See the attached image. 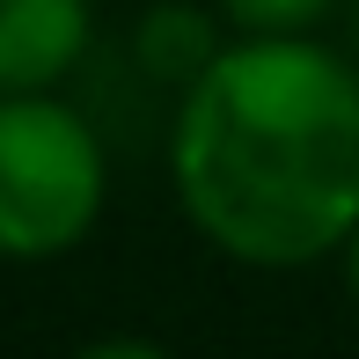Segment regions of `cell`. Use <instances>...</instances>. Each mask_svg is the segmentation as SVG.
<instances>
[{
  "label": "cell",
  "mask_w": 359,
  "mask_h": 359,
  "mask_svg": "<svg viewBox=\"0 0 359 359\" xmlns=\"http://www.w3.org/2000/svg\"><path fill=\"white\" fill-rule=\"evenodd\" d=\"M74 359H169L154 345V337H95V345H81Z\"/></svg>",
  "instance_id": "8992f818"
},
{
  "label": "cell",
  "mask_w": 359,
  "mask_h": 359,
  "mask_svg": "<svg viewBox=\"0 0 359 359\" xmlns=\"http://www.w3.org/2000/svg\"><path fill=\"white\" fill-rule=\"evenodd\" d=\"M235 37H308L337 0H213Z\"/></svg>",
  "instance_id": "5b68a950"
},
{
  "label": "cell",
  "mask_w": 359,
  "mask_h": 359,
  "mask_svg": "<svg viewBox=\"0 0 359 359\" xmlns=\"http://www.w3.org/2000/svg\"><path fill=\"white\" fill-rule=\"evenodd\" d=\"M110 198V154L103 133L67 103L44 95H0V257L8 264H52Z\"/></svg>",
  "instance_id": "7a4b0ae2"
},
{
  "label": "cell",
  "mask_w": 359,
  "mask_h": 359,
  "mask_svg": "<svg viewBox=\"0 0 359 359\" xmlns=\"http://www.w3.org/2000/svg\"><path fill=\"white\" fill-rule=\"evenodd\" d=\"M337 257H345V286H352V301H359V227L345 235V250H337Z\"/></svg>",
  "instance_id": "52a82bcc"
},
{
  "label": "cell",
  "mask_w": 359,
  "mask_h": 359,
  "mask_svg": "<svg viewBox=\"0 0 359 359\" xmlns=\"http://www.w3.org/2000/svg\"><path fill=\"white\" fill-rule=\"evenodd\" d=\"M184 220L250 271L337 257L359 227V67L316 37H227L169 133Z\"/></svg>",
  "instance_id": "6da1fadb"
},
{
  "label": "cell",
  "mask_w": 359,
  "mask_h": 359,
  "mask_svg": "<svg viewBox=\"0 0 359 359\" xmlns=\"http://www.w3.org/2000/svg\"><path fill=\"white\" fill-rule=\"evenodd\" d=\"M95 37L88 0H0V95L59 88Z\"/></svg>",
  "instance_id": "3957f363"
},
{
  "label": "cell",
  "mask_w": 359,
  "mask_h": 359,
  "mask_svg": "<svg viewBox=\"0 0 359 359\" xmlns=\"http://www.w3.org/2000/svg\"><path fill=\"white\" fill-rule=\"evenodd\" d=\"M352 67H359V0H352Z\"/></svg>",
  "instance_id": "ba28073f"
},
{
  "label": "cell",
  "mask_w": 359,
  "mask_h": 359,
  "mask_svg": "<svg viewBox=\"0 0 359 359\" xmlns=\"http://www.w3.org/2000/svg\"><path fill=\"white\" fill-rule=\"evenodd\" d=\"M220 44H227L220 37V8L205 15V8H184V0L147 8L140 29H133V52H140V67L154 81H198L205 67H213Z\"/></svg>",
  "instance_id": "277c9868"
}]
</instances>
